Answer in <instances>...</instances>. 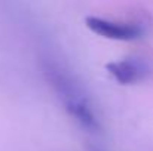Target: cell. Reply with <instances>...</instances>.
<instances>
[{"label": "cell", "mask_w": 153, "mask_h": 151, "mask_svg": "<svg viewBox=\"0 0 153 151\" xmlns=\"http://www.w3.org/2000/svg\"><path fill=\"white\" fill-rule=\"evenodd\" d=\"M85 25L97 36L116 42H134L143 37L144 30L140 24L131 21H117L104 16L89 15L85 18Z\"/></svg>", "instance_id": "7a4b0ae2"}, {"label": "cell", "mask_w": 153, "mask_h": 151, "mask_svg": "<svg viewBox=\"0 0 153 151\" xmlns=\"http://www.w3.org/2000/svg\"><path fill=\"white\" fill-rule=\"evenodd\" d=\"M107 73L119 85H135L150 77L153 68L150 62L137 55H129L105 64Z\"/></svg>", "instance_id": "3957f363"}, {"label": "cell", "mask_w": 153, "mask_h": 151, "mask_svg": "<svg viewBox=\"0 0 153 151\" xmlns=\"http://www.w3.org/2000/svg\"><path fill=\"white\" fill-rule=\"evenodd\" d=\"M88 151H107V150L102 148V147H100V145H97V144H92V145L88 147Z\"/></svg>", "instance_id": "277c9868"}, {"label": "cell", "mask_w": 153, "mask_h": 151, "mask_svg": "<svg viewBox=\"0 0 153 151\" xmlns=\"http://www.w3.org/2000/svg\"><path fill=\"white\" fill-rule=\"evenodd\" d=\"M42 74L52 92L62 104L65 113L89 133H101L102 119L91 94L79 76L65 64L52 56H45L40 61Z\"/></svg>", "instance_id": "6da1fadb"}]
</instances>
